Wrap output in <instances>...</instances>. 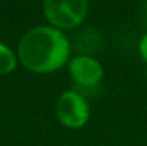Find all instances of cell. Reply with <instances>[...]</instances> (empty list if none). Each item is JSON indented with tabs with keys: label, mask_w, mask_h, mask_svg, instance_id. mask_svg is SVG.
Wrapping results in <instances>:
<instances>
[{
	"label": "cell",
	"mask_w": 147,
	"mask_h": 146,
	"mask_svg": "<svg viewBox=\"0 0 147 146\" xmlns=\"http://www.w3.org/2000/svg\"><path fill=\"white\" fill-rule=\"evenodd\" d=\"M71 44L55 27H36L22 36L17 47L19 60L33 72H52L67 61Z\"/></svg>",
	"instance_id": "cell-1"
},
{
	"label": "cell",
	"mask_w": 147,
	"mask_h": 146,
	"mask_svg": "<svg viewBox=\"0 0 147 146\" xmlns=\"http://www.w3.org/2000/svg\"><path fill=\"white\" fill-rule=\"evenodd\" d=\"M44 16L55 29H74L85 19L88 2L85 0H45Z\"/></svg>",
	"instance_id": "cell-2"
},
{
	"label": "cell",
	"mask_w": 147,
	"mask_h": 146,
	"mask_svg": "<svg viewBox=\"0 0 147 146\" xmlns=\"http://www.w3.org/2000/svg\"><path fill=\"white\" fill-rule=\"evenodd\" d=\"M57 116L69 129H80L89 120V105L77 91H64L57 101Z\"/></svg>",
	"instance_id": "cell-3"
},
{
	"label": "cell",
	"mask_w": 147,
	"mask_h": 146,
	"mask_svg": "<svg viewBox=\"0 0 147 146\" xmlns=\"http://www.w3.org/2000/svg\"><path fill=\"white\" fill-rule=\"evenodd\" d=\"M69 72L77 85L83 88H92L99 85L103 77V69L100 63L88 55H78L69 61Z\"/></svg>",
	"instance_id": "cell-4"
},
{
	"label": "cell",
	"mask_w": 147,
	"mask_h": 146,
	"mask_svg": "<svg viewBox=\"0 0 147 146\" xmlns=\"http://www.w3.org/2000/svg\"><path fill=\"white\" fill-rule=\"evenodd\" d=\"M16 68V55L6 44L0 43V74H9Z\"/></svg>",
	"instance_id": "cell-5"
},
{
	"label": "cell",
	"mask_w": 147,
	"mask_h": 146,
	"mask_svg": "<svg viewBox=\"0 0 147 146\" xmlns=\"http://www.w3.org/2000/svg\"><path fill=\"white\" fill-rule=\"evenodd\" d=\"M139 54H141V57L147 61V33L142 36V39L139 41Z\"/></svg>",
	"instance_id": "cell-6"
},
{
	"label": "cell",
	"mask_w": 147,
	"mask_h": 146,
	"mask_svg": "<svg viewBox=\"0 0 147 146\" xmlns=\"http://www.w3.org/2000/svg\"><path fill=\"white\" fill-rule=\"evenodd\" d=\"M144 14H146V19H147V2H146V5H144Z\"/></svg>",
	"instance_id": "cell-7"
}]
</instances>
